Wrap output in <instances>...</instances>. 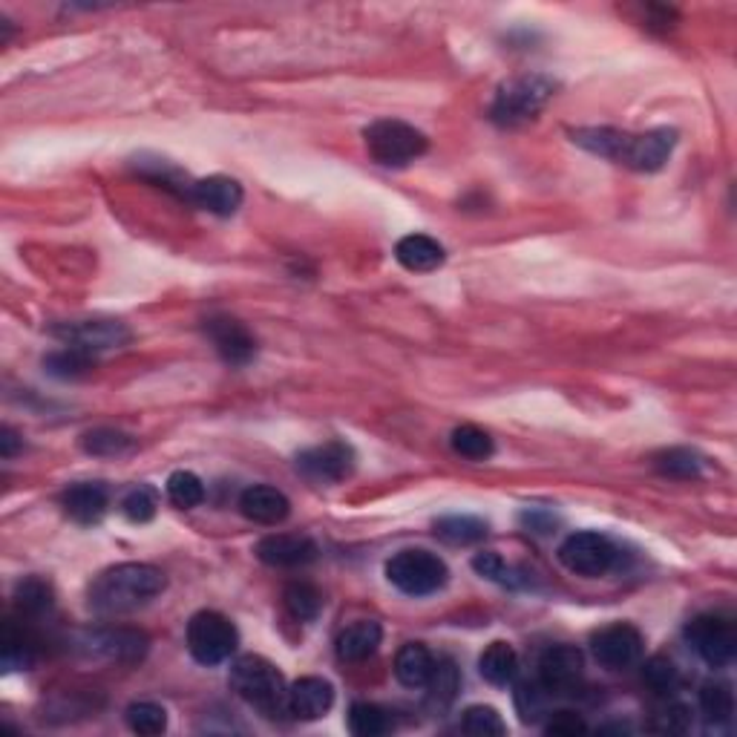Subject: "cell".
I'll return each mask as SVG.
<instances>
[{"mask_svg":"<svg viewBox=\"0 0 737 737\" xmlns=\"http://www.w3.org/2000/svg\"><path fill=\"white\" fill-rule=\"evenodd\" d=\"M700 712L709 723L721 726V723H729L732 714H735V694L726 682H705L700 689Z\"/></svg>","mask_w":737,"mask_h":737,"instance_id":"obj_28","label":"cell"},{"mask_svg":"<svg viewBox=\"0 0 737 737\" xmlns=\"http://www.w3.org/2000/svg\"><path fill=\"white\" fill-rule=\"evenodd\" d=\"M56 334L72 349L87 352V355H102V352L121 349L130 343V329L121 320H75V323L58 325Z\"/></svg>","mask_w":737,"mask_h":737,"instance_id":"obj_10","label":"cell"},{"mask_svg":"<svg viewBox=\"0 0 737 737\" xmlns=\"http://www.w3.org/2000/svg\"><path fill=\"white\" fill-rule=\"evenodd\" d=\"M642 680L649 682L654 691H659V694H668V691L677 689L680 671H677V666H674L668 657H651L649 663L642 666Z\"/></svg>","mask_w":737,"mask_h":737,"instance_id":"obj_39","label":"cell"},{"mask_svg":"<svg viewBox=\"0 0 737 737\" xmlns=\"http://www.w3.org/2000/svg\"><path fill=\"white\" fill-rule=\"evenodd\" d=\"M559 562L571 573H576V576H605V573L617 568L619 547L608 536H603V533H573L559 547Z\"/></svg>","mask_w":737,"mask_h":737,"instance_id":"obj_8","label":"cell"},{"mask_svg":"<svg viewBox=\"0 0 737 737\" xmlns=\"http://www.w3.org/2000/svg\"><path fill=\"white\" fill-rule=\"evenodd\" d=\"M205 334L216 346L219 357L230 366H246L254 360L257 341L246 325L234 318H211L205 320Z\"/></svg>","mask_w":737,"mask_h":737,"instance_id":"obj_14","label":"cell"},{"mask_svg":"<svg viewBox=\"0 0 737 737\" xmlns=\"http://www.w3.org/2000/svg\"><path fill=\"white\" fill-rule=\"evenodd\" d=\"M167 499L174 501L179 510L199 508L205 501V484L199 476L188 473V469H179V473L167 478Z\"/></svg>","mask_w":737,"mask_h":737,"instance_id":"obj_29","label":"cell"},{"mask_svg":"<svg viewBox=\"0 0 737 737\" xmlns=\"http://www.w3.org/2000/svg\"><path fill=\"white\" fill-rule=\"evenodd\" d=\"M436 536L452 547L476 545L487 536V522L478 515H444L436 522Z\"/></svg>","mask_w":737,"mask_h":737,"instance_id":"obj_26","label":"cell"},{"mask_svg":"<svg viewBox=\"0 0 737 737\" xmlns=\"http://www.w3.org/2000/svg\"><path fill=\"white\" fill-rule=\"evenodd\" d=\"M381 626L372 622V619H360L355 626L343 628L341 637H337V657L343 663H364L378 651L381 645Z\"/></svg>","mask_w":737,"mask_h":737,"instance_id":"obj_23","label":"cell"},{"mask_svg":"<svg viewBox=\"0 0 737 737\" xmlns=\"http://www.w3.org/2000/svg\"><path fill=\"white\" fill-rule=\"evenodd\" d=\"M167 587V579L159 568L144 562H124L107 568L93 579L87 591V605L98 617H124L144 608Z\"/></svg>","mask_w":737,"mask_h":737,"instance_id":"obj_1","label":"cell"},{"mask_svg":"<svg viewBox=\"0 0 737 737\" xmlns=\"http://www.w3.org/2000/svg\"><path fill=\"white\" fill-rule=\"evenodd\" d=\"M444 248L441 242L427 234H406L404 239H397L395 260L413 274H429L444 265Z\"/></svg>","mask_w":737,"mask_h":737,"instance_id":"obj_21","label":"cell"},{"mask_svg":"<svg viewBox=\"0 0 737 737\" xmlns=\"http://www.w3.org/2000/svg\"><path fill=\"white\" fill-rule=\"evenodd\" d=\"M473 568H476V573H482L484 579H490V582H499V585H519L513 568H510L499 554H492V550L473 556Z\"/></svg>","mask_w":737,"mask_h":737,"instance_id":"obj_42","label":"cell"},{"mask_svg":"<svg viewBox=\"0 0 737 737\" xmlns=\"http://www.w3.org/2000/svg\"><path fill=\"white\" fill-rule=\"evenodd\" d=\"M3 666L9 671L33 666V645H29L24 634H17L12 626H7V637H3Z\"/></svg>","mask_w":737,"mask_h":737,"instance_id":"obj_41","label":"cell"},{"mask_svg":"<svg viewBox=\"0 0 737 737\" xmlns=\"http://www.w3.org/2000/svg\"><path fill=\"white\" fill-rule=\"evenodd\" d=\"M436 668V657L424 642H406L395 657V677L406 689H427Z\"/></svg>","mask_w":737,"mask_h":737,"instance_id":"obj_22","label":"cell"},{"mask_svg":"<svg viewBox=\"0 0 737 737\" xmlns=\"http://www.w3.org/2000/svg\"><path fill=\"white\" fill-rule=\"evenodd\" d=\"M17 608L24 610V614H33V617H40V614H47L56 605V596H52V587L44 582V579L33 576L24 579L15 591Z\"/></svg>","mask_w":737,"mask_h":737,"instance_id":"obj_32","label":"cell"},{"mask_svg":"<svg viewBox=\"0 0 737 737\" xmlns=\"http://www.w3.org/2000/svg\"><path fill=\"white\" fill-rule=\"evenodd\" d=\"M332 705L334 689L323 677H302L288 686V717L294 721H318Z\"/></svg>","mask_w":737,"mask_h":737,"instance_id":"obj_17","label":"cell"},{"mask_svg":"<svg viewBox=\"0 0 737 737\" xmlns=\"http://www.w3.org/2000/svg\"><path fill=\"white\" fill-rule=\"evenodd\" d=\"M642 634L628 622H614V626L596 631L591 640V651L599 666L605 668H628L642 657Z\"/></svg>","mask_w":737,"mask_h":737,"instance_id":"obj_12","label":"cell"},{"mask_svg":"<svg viewBox=\"0 0 737 737\" xmlns=\"http://www.w3.org/2000/svg\"><path fill=\"white\" fill-rule=\"evenodd\" d=\"M318 545L309 536H294V533H274L257 545L260 562L269 568H306L318 559Z\"/></svg>","mask_w":737,"mask_h":737,"instance_id":"obj_15","label":"cell"},{"mask_svg":"<svg viewBox=\"0 0 737 737\" xmlns=\"http://www.w3.org/2000/svg\"><path fill=\"white\" fill-rule=\"evenodd\" d=\"M87 645L93 654H102L116 663H139L147 654V637L130 628H107L87 637Z\"/></svg>","mask_w":737,"mask_h":737,"instance_id":"obj_19","label":"cell"},{"mask_svg":"<svg viewBox=\"0 0 737 737\" xmlns=\"http://www.w3.org/2000/svg\"><path fill=\"white\" fill-rule=\"evenodd\" d=\"M691 649L698 651V657L705 666L723 668L729 666L737 654V631L729 619L714 617V614H703L694 617L686 628Z\"/></svg>","mask_w":737,"mask_h":737,"instance_id":"obj_9","label":"cell"},{"mask_svg":"<svg viewBox=\"0 0 737 737\" xmlns=\"http://www.w3.org/2000/svg\"><path fill=\"white\" fill-rule=\"evenodd\" d=\"M61 508L70 515L72 522L79 524H98L110 508V496L102 484L96 482H81L72 484L61 492Z\"/></svg>","mask_w":737,"mask_h":737,"instance_id":"obj_18","label":"cell"},{"mask_svg":"<svg viewBox=\"0 0 737 737\" xmlns=\"http://www.w3.org/2000/svg\"><path fill=\"white\" fill-rule=\"evenodd\" d=\"M547 735H576V732H587V723L573 712H556L545 726Z\"/></svg>","mask_w":737,"mask_h":737,"instance_id":"obj_43","label":"cell"},{"mask_svg":"<svg viewBox=\"0 0 737 737\" xmlns=\"http://www.w3.org/2000/svg\"><path fill=\"white\" fill-rule=\"evenodd\" d=\"M17 447H21V441H17L15 429L3 427V432H0V455H3V459H12Z\"/></svg>","mask_w":737,"mask_h":737,"instance_id":"obj_44","label":"cell"},{"mask_svg":"<svg viewBox=\"0 0 737 737\" xmlns=\"http://www.w3.org/2000/svg\"><path fill=\"white\" fill-rule=\"evenodd\" d=\"M239 634L234 622L216 610H199L188 622V651L202 666H219L237 651Z\"/></svg>","mask_w":737,"mask_h":737,"instance_id":"obj_7","label":"cell"},{"mask_svg":"<svg viewBox=\"0 0 737 737\" xmlns=\"http://www.w3.org/2000/svg\"><path fill=\"white\" fill-rule=\"evenodd\" d=\"M188 202L207 211V214L230 216L237 214L239 205H242V185L230 176H207V179H199L191 185Z\"/></svg>","mask_w":737,"mask_h":737,"instance_id":"obj_16","label":"cell"},{"mask_svg":"<svg viewBox=\"0 0 737 737\" xmlns=\"http://www.w3.org/2000/svg\"><path fill=\"white\" fill-rule=\"evenodd\" d=\"M461 729L473 737H492L504 735L508 732V723L501 721V714L490 705H469L464 712V721H461Z\"/></svg>","mask_w":737,"mask_h":737,"instance_id":"obj_36","label":"cell"},{"mask_svg":"<svg viewBox=\"0 0 737 737\" xmlns=\"http://www.w3.org/2000/svg\"><path fill=\"white\" fill-rule=\"evenodd\" d=\"M228 680L230 689L237 691L248 705H254L257 712L265 714V717H286L288 714L286 680L277 671V666L265 657L246 654V657L234 659Z\"/></svg>","mask_w":737,"mask_h":737,"instance_id":"obj_3","label":"cell"},{"mask_svg":"<svg viewBox=\"0 0 737 737\" xmlns=\"http://www.w3.org/2000/svg\"><path fill=\"white\" fill-rule=\"evenodd\" d=\"M452 450L459 452L461 459L469 461H484L492 455V438L484 432V429L473 427V424H464L452 432L450 438Z\"/></svg>","mask_w":737,"mask_h":737,"instance_id":"obj_31","label":"cell"},{"mask_svg":"<svg viewBox=\"0 0 737 737\" xmlns=\"http://www.w3.org/2000/svg\"><path fill=\"white\" fill-rule=\"evenodd\" d=\"M556 90V81L547 75H522L508 84H501L496 93V102L490 107V119L499 128H519L527 124L545 110Z\"/></svg>","mask_w":737,"mask_h":737,"instance_id":"obj_4","label":"cell"},{"mask_svg":"<svg viewBox=\"0 0 737 737\" xmlns=\"http://www.w3.org/2000/svg\"><path fill=\"white\" fill-rule=\"evenodd\" d=\"M156 508H159V499H156V492H153L151 487H133V490L121 499V513H124V519L133 524L151 522L153 515H156Z\"/></svg>","mask_w":737,"mask_h":737,"instance_id":"obj_38","label":"cell"},{"mask_svg":"<svg viewBox=\"0 0 737 737\" xmlns=\"http://www.w3.org/2000/svg\"><path fill=\"white\" fill-rule=\"evenodd\" d=\"M286 608L294 619H300V622H311V619L318 617L320 608H323V596L314 585L309 582H292L286 587Z\"/></svg>","mask_w":737,"mask_h":737,"instance_id":"obj_30","label":"cell"},{"mask_svg":"<svg viewBox=\"0 0 737 737\" xmlns=\"http://www.w3.org/2000/svg\"><path fill=\"white\" fill-rule=\"evenodd\" d=\"M689 726H691L689 705L674 703V700H668L666 705H659L657 714L651 717V729L663 732V735H680V732H686Z\"/></svg>","mask_w":737,"mask_h":737,"instance_id":"obj_40","label":"cell"},{"mask_svg":"<svg viewBox=\"0 0 737 737\" xmlns=\"http://www.w3.org/2000/svg\"><path fill=\"white\" fill-rule=\"evenodd\" d=\"M387 579L406 596H429L438 594L447 585L450 571L441 556L409 547L401 550L387 562Z\"/></svg>","mask_w":737,"mask_h":737,"instance_id":"obj_5","label":"cell"},{"mask_svg":"<svg viewBox=\"0 0 737 737\" xmlns=\"http://www.w3.org/2000/svg\"><path fill=\"white\" fill-rule=\"evenodd\" d=\"M349 729L357 737H378L389 732V717L381 705L355 703L349 709Z\"/></svg>","mask_w":737,"mask_h":737,"instance_id":"obj_34","label":"cell"},{"mask_svg":"<svg viewBox=\"0 0 737 737\" xmlns=\"http://www.w3.org/2000/svg\"><path fill=\"white\" fill-rule=\"evenodd\" d=\"M239 510L246 515L248 522L257 524H280L286 522L288 513H292V501L283 496L274 487H265V484H257V487H248L239 496Z\"/></svg>","mask_w":737,"mask_h":737,"instance_id":"obj_20","label":"cell"},{"mask_svg":"<svg viewBox=\"0 0 737 737\" xmlns=\"http://www.w3.org/2000/svg\"><path fill=\"white\" fill-rule=\"evenodd\" d=\"M128 726L135 735H162L167 729V712L156 703H133L128 709Z\"/></svg>","mask_w":737,"mask_h":737,"instance_id":"obj_37","label":"cell"},{"mask_svg":"<svg viewBox=\"0 0 737 737\" xmlns=\"http://www.w3.org/2000/svg\"><path fill=\"white\" fill-rule=\"evenodd\" d=\"M478 671L490 686H510L519 674V654L510 642H490L478 657Z\"/></svg>","mask_w":737,"mask_h":737,"instance_id":"obj_24","label":"cell"},{"mask_svg":"<svg viewBox=\"0 0 737 737\" xmlns=\"http://www.w3.org/2000/svg\"><path fill=\"white\" fill-rule=\"evenodd\" d=\"M703 455L698 450H689V447H671V450H663L654 455V469H657L659 476L668 478H682V482L700 478L703 476Z\"/></svg>","mask_w":737,"mask_h":737,"instance_id":"obj_25","label":"cell"},{"mask_svg":"<svg viewBox=\"0 0 737 737\" xmlns=\"http://www.w3.org/2000/svg\"><path fill=\"white\" fill-rule=\"evenodd\" d=\"M366 147L372 153V159L378 165L387 167H404L409 162H415L418 156H424L429 147L427 135L415 130L413 124L395 119L375 121L364 130Z\"/></svg>","mask_w":737,"mask_h":737,"instance_id":"obj_6","label":"cell"},{"mask_svg":"<svg viewBox=\"0 0 737 737\" xmlns=\"http://www.w3.org/2000/svg\"><path fill=\"white\" fill-rule=\"evenodd\" d=\"M573 142L585 151L614 159L617 165L634 167L640 174H654L671 156L677 133L668 128L649 130V133H622L614 128H585L573 133Z\"/></svg>","mask_w":737,"mask_h":737,"instance_id":"obj_2","label":"cell"},{"mask_svg":"<svg viewBox=\"0 0 737 737\" xmlns=\"http://www.w3.org/2000/svg\"><path fill=\"white\" fill-rule=\"evenodd\" d=\"M81 447H84V452H90V455H121V452L133 450V438L124 436V432H119V429H90V432H84V438H81Z\"/></svg>","mask_w":737,"mask_h":737,"instance_id":"obj_33","label":"cell"},{"mask_svg":"<svg viewBox=\"0 0 737 737\" xmlns=\"http://www.w3.org/2000/svg\"><path fill=\"white\" fill-rule=\"evenodd\" d=\"M427 689H429V698L441 705L455 700V694H459V689H461V674L452 659H436V668H432V677H429Z\"/></svg>","mask_w":737,"mask_h":737,"instance_id":"obj_35","label":"cell"},{"mask_svg":"<svg viewBox=\"0 0 737 737\" xmlns=\"http://www.w3.org/2000/svg\"><path fill=\"white\" fill-rule=\"evenodd\" d=\"M297 469L318 484L343 482L355 469V450L349 444H343V441H329V444L311 447V450L297 455Z\"/></svg>","mask_w":737,"mask_h":737,"instance_id":"obj_11","label":"cell"},{"mask_svg":"<svg viewBox=\"0 0 737 737\" xmlns=\"http://www.w3.org/2000/svg\"><path fill=\"white\" fill-rule=\"evenodd\" d=\"M585 671V657L576 645H550L539 657V682L550 694L571 691Z\"/></svg>","mask_w":737,"mask_h":737,"instance_id":"obj_13","label":"cell"},{"mask_svg":"<svg viewBox=\"0 0 737 737\" xmlns=\"http://www.w3.org/2000/svg\"><path fill=\"white\" fill-rule=\"evenodd\" d=\"M44 366H47V372L52 378H58V381H81V378H87L96 369V357L67 346V349L47 355Z\"/></svg>","mask_w":737,"mask_h":737,"instance_id":"obj_27","label":"cell"}]
</instances>
